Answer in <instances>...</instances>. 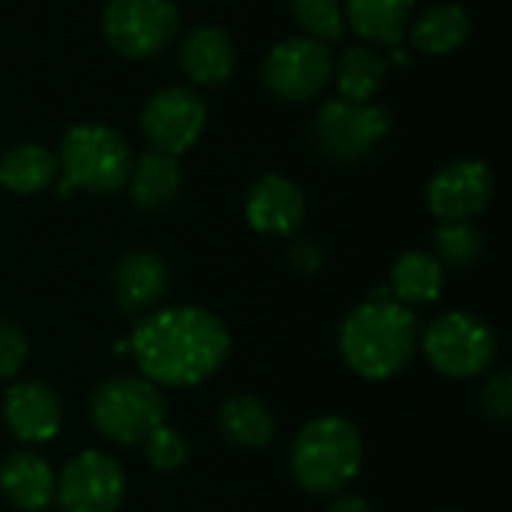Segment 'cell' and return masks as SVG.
Masks as SVG:
<instances>
[{"label": "cell", "instance_id": "6da1fadb", "mask_svg": "<svg viewBox=\"0 0 512 512\" xmlns=\"http://www.w3.org/2000/svg\"><path fill=\"white\" fill-rule=\"evenodd\" d=\"M231 351L225 321L201 306H171L144 315L129 336V354L156 387H195L213 378Z\"/></svg>", "mask_w": 512, "mask_h": 512}, {"label": "cell", "instance_id": "7a4b0ae2", "mask_svg": "<svg viewBox=\"0 0 512 512\" xmlns=\"http://www.w3.org/2000/svg\"><path fill=\"white\" fill-rule=\"evenodd\" d=\"M339 351L360 378L387 381L417 351V318L396 300H366L342 321Z\"/></svg>", "mask_w": 512, "mask_h": 512}, {"label": "cell", "instance_id": "3957f363", "mask_svg": "<svg viewBox=\"0 0 512 512\" xmlns=\"http://www.w3.org/2000/svg\"><path fill=\"white\" fill-rule=\"evenodd\" d=\"M288 465L300 489L312 495H336L360 474L363 438L345 417H318L291 441Z\"/></svg>", "mask_w": 512, "mask_h": 512}, {"label": "cell", "instance_id": "277c9868", "mask_svg": "<svg viewBox=\"0 0 512 512\" xmlns=\"http://www.w3.org/2000/svg\"><path fill=\"white\" fill-rule=\"evenodd\" d=\"M63 180L90 195H114L129 183L132 150L120 132L102 123H78L63 135L60 162Z\"/></svg>", "mask_w": 512, "mask_h": 512}, {"label": "cell", "instance_id": "5b68a950", "mask_svg": "<svg viewBox=\"0 0 512 512\" xmlns=\"http://www.w3.org/2000/svg\"><path fill=\"white\" fill-rule=\"evenodd\" d=\"M168 402L144 375H117L102 381L90 396V420L108 441L120 447L141 444L153 429L165 426Z\"/></svg>", "mask_w": 512, "mask_h": 512}, {"label": "cell", "instance_id": "8992f818", "mask_svg": "<svg viewBox=\"0 0 512 512\" xmlns=\"http://www.w3.org/2000/svg\"><path fill=\"white\" fill-rule=\"evenodd\" d=\"M426 360L447 378H477L498 357V336L489 321L471 312H447L435 318L423 336Z\"/></svg>", "mask_w": 512, "mask_h": 512}, {"label": "cell", "instance_id": "52a82bcc", "mask_svg": "<svg viewBox=\"0 0 512 512\" xmlns=\"http://www.w3.org/2000/svg\"><path fill=\"white\" fill-rule=\"evenodd\" d=\"M390 126L393 117L384 105L330 99L315 114L312 141L333 162H357L384 141Z\"/></svg>", "mask_w": 512, "mask_h": 512}, {"label": "cell", "instance_id": "ba28073f", "mask_svg": "<svg viewBox=\"0 0 512 512\" xmlns=\"http://www.w3.org/2000/svg\"><path fill=\"white\" fill-rule=\"evenodd\" d=\"M180 27V12L171 0H108L102 33L108 45L129 57L147 60L162 54Z\"/></svg>", "mask_w": 512, "mask_h": 512}, {"label": "cell", "instance_id": "9c48e42d", "mask_svg": "<svg viewBox=\"0 0 512 512\" xmlns=\"http://www.w3.org/2000/svg\"><path fill=\"white\" fill-rule=\"evenodd\" d=\"M261 75L273 96L285 102H309L327 87L333 75V57L327 45L309 36H294L270 48Z\"/></svg>", "mask_w": 512, "mask_h": 512}, {"label": "cell", "instance_id": "30bf717a", "mask_svg": "<svg viewBox=\"0 0 512 512\" xmlns=\"http://www.w3.org/2000/svg\"><path fill=\"white\" fill-rule=\"evenodd\" d=\"M207 108L201 96L189 87L171 84L153 93L141 111V132L150 141V150L180 156L204 132Z\"/></svg>", "mask_w": 512, "mask_h": 512}, {"label": "cell", "instance_id": "8fae6325", "mask_svg": "<svg viewBox=\"0 0 512 512\" xmlns=\"http://www.w3.org/2000/svg\"><path fill=\"white\" fill-rule=\"evenodd\" d=\"M126 495V474L108 453H78L57 480V504L63 512H114Z\"/></svg>", "mask_w": 512, "mask_h": 512}, {"label": "cell", "instance_id": "7c38bea8", "mask_svg": "<svg viewBox=\"0 0 512 512\" xmlns=\"http://www.w3.org/2000/svg\"><path fill=\"white\" fill-rule=\"evenodd\" d=\"M495 195V174L480 159H459L444 165L429 180V210L441 222H471L477 219Z\"/></svg>", "mask_w": 512, "mask_h": 512}, {"label": "cell", "instance_id": "4fadbf2b", "mask_svg": "<svg viewBox=\"0 0 512 512\" xmlns=\"http://www.w3.org/2000/svg\"><path fill=\"white\" fill-rule=\"evenodd\" d=\"M3 423L24 444H45L63 426V405L42 381H18L3 396Z\"/></svg>", "mask_w": 512, "mask_h": 512}, {"label": "cell", "instance_id": "5bb4252c", "mask_svg": "<svg viewBox=\"0 0 512 512\" xmlns=\"http://www.w3.org/2000/svg\"><path fill=\"white\" fill-rule=\"evenodd\" d=\"M306 216V198L300 186L282 174H264L249 186L246 222L267 237H288Z\"/></svg>", "mask_w": 512, "mask_h": 512}, {"label": "cell", "instance_id": "9a60e30c", "mask_svg": "<svg viewBox=\"0 0 512 512\" xmlns=\"http://www.w3.org/2000/svg\"><path fill=\"white\" fill-rule=\"evenodd\" d=\"M171 273L168 264L153 252H129L120 258L111 276L114 306L123 315H144L162 303L168 294Z\"/></svg>", "mask_w": 512, "mask_h": 512}, {"label": "cell", "instance_id": "2e32d148", "mask_svg": "<svg viewBox=\"0 0 512 512\" xmlns=\"http://www.w3.org/2000/svg\"><path fill=\"white\" fill-rule=\"evenodd\" d=\"M57 477L33 450H15L0 462V495L21 512L45 510L54 501Z\"/></svg>", "mask_w": 512, "mask_h": 512}, {"label": "cell", "instance_id": "e0dca14e", "mask_svg": "<svg viewBox=\"0 0 512 512\" xmlns=\"http://www.w3.org/2000/svg\"><path fill=\"white\" fill-rule=\"evenodd\" d=\"M180 66L189 81L201 87H219L234 75L237 51L231 36L216 24H201L186 33L180 45Z\"/></svg>", "mask_w": 512, "mask_h": 512}, {"label": "cell", "instance_id": "ac0fdd59", "mask_svg": "<svg viewBox=\"0 0 512 512\" xmlns=\"http://www.w3.org/2000/svg\"><path fill=\"white\" fill-rule=\"evenodd\" d=\"M414 0H345V21L372 45L396 48L411 27Z\"/></svg>", "mask_w": 512, "mask_h": 512}, {"label": "cell", "instance_id": "d6986e66", "mask_svg": "<svg viewBox=\"0 0 512 512\" xmlns=\"http://www.w3.org/2000/svg\"><path fill=\"white\" fill-rule=\"evenodd\" d=\"M390 291L402 306H429L444 291V264L423 249H408L396 258L390 273Z\"/></svg>", "mask_w": 512, "mask_h": 512}, {"label": "cell", "instance_id": "ffe728a7", "mask_svg": "<svg viewBox=\"0 0 512 512\" xmlns=\"http://www.w3.org/2000/svg\"><path fill=\"white\" fill-rule=\"evenodd\" d=\"M411 45L423 54H450L471 36V15L456 3H435L408 27Z\"/></svg>", "mask_w": 512, "mask_h": 512}, {"label": "cell", "instance_id": "44dd1931", "mask_svg": "<svg viewBox=\"0 0 512 512\" xmlns=\"http://www.w3.org/2000/svg\"><path fill=\"white\" fill-rule=\"evenodd\" d=\"M180 165L177 156L159 153V150H147L138 162H132L129 171V195L135 201V207L141 210H162L168 207L177 192H180Z\"/></svg>", "mask_w": 512, "mask_h": 512}, {"label": "cell", "instance_id": "7402d4cb", "mask_svg": "<svg viewBox=\"0 0 512 512\" xmlns=\"http://www.w3.org/2000/svg\"><path fill=\"white\" fill-rule=\"evenodd\" d=\"M219 432L225 435L231 447L261 450L276 435V417L261 399L240 393V396H231L219 408Z\"/></svg>", "mask_w": 512, "mask_h": 512}, {"label": "cell", "instance_id": "603a6c76", "mask_svg": "<svg viewBox=\"0 0 512 512\" xmlns=\"http://www.w3.org/2000/svg\"><path fill=\"white\" fill-rule=\"evenodd\" d=\"M57 177V159L42 144H15L0 156V186L15 195H36Z\"/></svg>", "mask_w": 512, "mask_h": 512}, {"label": "cell", "instance_id": "cb8c5ba5", "mask_svg": "<svg viewBox=\"0 0 512 512\" xmlns=\"http://www.w3.org/2000/svg\"><path fill=\"white\" fill-rule=\"evenodd\" d=\"M339 99L372 102L387 81V60L372 45H351L333 66Z\"/></svg>", "mask_w": 512, "mask_h": 512}, {"label": "cell", "instance_id": "d4e9b609", "mask_svg": "<svg viewBox=\"0 0 512 512\" xmlns=\"http://www.w3.org/2000/svg\"><path fill=\"white\" fill-rule=\"evenodd\" d=\"M291 12H294V21L306 30V36L321 45L339 42L345 33L342 0H291Z\"/></svg>", "mask_w": 512, "mask_h": 512}, {"label": "cell", "instance_id": "484cf974", "mask_svg": "<svg viewBox=\"0 0 512 512\" xmlns=\"http://www.w3.org/2000/svg\"><path fill=\"white\" fill-rule=\"evenodd\" d=\"M483 234L471 222H444L435 231V258L450 267H474L483 258Z\"/></svg>", "mask_w": 512, "mask_h": 512}, {"label": "cell", "instance_id": "4316f807", "mask_svg": "<svg viewBox=\"0 0 512 512\" xmlns=\"http://www.w3.org/2000/svg\"><path fill=\"white\" fill-rule=\"evenodd\" d=\"M141 447H144L147 462H150L156 471H165V474L180 471V468L189 462V444H186V438H183L180 432H174L171 426L153 429V432L141 441Z\"/></svg>", "mask_w": 512, "mask_h": 512}, {"label": "cell", "instance_id": "83f0119b", "mask_svg": "<svg viewBox=\"0 0 512 512\" xmlns=\"http://www.w3.org/2000/svg\"><path fill=\"white\" fill-rule=\"evenodd\" d=\"M480 411L492 423H507L512 417V375L501 369L498 375L489 378V384L480 393Z\"/></svg>", "mask_w": 512, "mask_h": 512}, {"label": "cell", "instance_id": "f1b7e54d", "mask_svg": "<svg viewBox=\"0 0 512 512\" xmlns=\"http://www.w3.org/2000/svg\"><path fill=\"white\" fill-rule=\"evenodd\" d=\"M24 360H27V336L12 321H0V381L18 375Z\"/></svg>", "mask_w": 512, "mask_h": 512}, {"label": "cell", "instance_id": "f546056e", "mask_svg": "<svg viewBox=\"0 0 512 512\" xmlns=\"http://www.w3.org/2000/svg\"><path fill=\"white\" fill-rule=\"evenodd\" d=\"M288 261H291V267H294L297 273L312 276V273H318V270H321V264H324V252H321V246H318L315 240L300 237V240H294V243H291V249H288Z\"/></svg>", "mask_w": 512, "mask_h": 512}, {"label": "cell", "instance_id": "4dcf8cb0", "mask_svg": "<svg viewBox=\"0 0 512 512\" xmlns=\"http://www.w3.org/2000/svg\"><path fill=\"white\" fill-rule=\"evenodd\" d=\"M330 512H372V504L360 495H342L333 501Z\"/></svg>", "mask_w": 512, "mask_h": 512}, {"label": "cell", "instance_id": "1f68e13d", "mask_svg": "<svg viewBox=\"0 0 512 512\" xmlns=\"http://www.w3.org/2000/svg\"><path fill=\"white\" fill-rule=\"evenodd\" d=\"M450 512H462V510H450Z\"/></svg>", "mask_w": 512, "mask_h": 512}]
</instances>
